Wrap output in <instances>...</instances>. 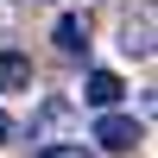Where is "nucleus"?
<instances>
[{
	"label": "nucleus",
	"instance_id": "obj_4",
	"mask_svg": "<svg viewBox=\"0 0 158 158\" xmlns=\"http://www.w3.org/2000/svg\"><path fill=\"white\" fill-rule=\"evenodd\" d=\"M51 38H57V51H63V57H82V51H89V25L76 19V13H63Z\"/></svg>",
	"mask_w": 158,
	"mask_h": 158
},
{
	"label": "nucleus",
	"instance_id": "obj_5",
	"mask_svg": "<svg viewBox=\"0 0 158 158\" xmlns=\"http://www.w3.org/2000/svg\"><path fill=\"white\" fill-rule=\"evenodd\" d=\"M127 95V89H120V76H114V70H95V76H89V108H114V101H120Z\"/></svg>",
	"mask_w": 158,
	"mask_h": 158
},
{
	"label": "nucleus",
	"instance_id": "obj_1",
	"mask_svg": "<svg viewBox=\"0 0 158 158\" xmlns=\"http://www.w3.org/2000/svg\"><path fill=\"white\" fill-rule=\"evenodd\" d=\"M139 139H146V127H139L133 114H114V108H101V120H95V146H101V152H133Z\"/></svg>",
	"mask_w": 158,
	"mask_h": 158
},
{
	"label": "nucleus",
	"instance_id": "obj_8",
	"mask_svg": "<svg viewBox=\"0 0 158 158\" xmlns=\"http://www.w3.org/2000/svg\"><path fill=\"white\" fill-rule=\"evenodd\" d=\"M6 139H13V120H6V114H0V146H6Z\"/></svg>",
	"mask_w": 158,
	"mask_h": 158
},
{
	"label": "nucleus",
	"instance_id": "obj_7",
	"mask_svg": "<svg viewBox=\"0 0 158 158\" xmlns=\"http://www.w3.org/2000/svg\"><path fill=\"white\" fill-rule=\"evenodd\" d=\"M38 158H95V152L76 146V139H51V146H38Z\"/></svg>",
	"mask_w": 158,
	"mask_h": 158
},
{
	"label": "nucleus",
	"instance_id": "obj_3",
	"mask_svg": "<svg viewBox=\"0 0 158 158\" xmlns=\"http://www.w3.org/2000/svg\"><path fill=\"white\" fill-rule=\"evenodd\" d=\"M0 89H6V95H25V89H32V57H25V51H0Z\"/></svg>",
	"mask_w": 158,
	"mask_h": 158
},
{
	"label": "nucleus",
	"instance_id": "obj_6",
	"mask_svg": "<svg viewBox=\"0 0 158 158\" xmlns=\"http://www.w3.org/2000/svg\"><path fill=\"white\" fill-rule=\"evenodd\" d=\"M120 38H127V57H152V13H139V25L127 19Z\"/></svg>",
	"mask_w": 158,
	"mask_h": 158
},
{
	"label": "nucleus",
	"instance_id": "obj_2",
	"mask_svg": "<svg viewBox=\"0 0 158 158\" xmlns=\"http://www.w3.org/2000/svg\"><path fill=\"white\" fill-rule=\"evenodd\" d=\"M70 120H76V108H70L63 95H51V101H38V114H32V127H25V133H32V146H51Z\"/></svg>",
	"mask_w": 158,
	"mask_h": 158
}]
</instances>
